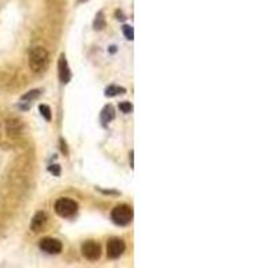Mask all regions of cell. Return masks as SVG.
I'll list each match as a JSON object with an SVG mask.
<instances>
[{
	"label": "cell",
	"mask_w": 268,
	"mask_h": 268,
	"mask_svg": "<svg viewBox=\"0 0 268 268\" xmlns=\"http://www.w3.org/2000/svg\"><path fill=\"white\" fill-rule=\"evenodd\" d=\"M30 67L34 72H43L48 66V52L46 48L43 47H34L32 50L30 51Z\"/></svg>",
	"instance_id": "6da1fadb"
},
{
	"label": "cell",
	"mask_w": 268,
	"mask_h": 268,
	"mask_svg": "<svg viewBox=\"0 0 268 268\" xmlns=\"http://www.w3.org/2000/svg\"><path fill=\"white\" fill-rule=\"evenodd\" d=\"M76 210H78V204L74 200H72V198L62 197V198H58L56 202H55V212L60 218H72L76 214Z\"/></svg>",
	"instance_id": "7a4b0ae2"
},
{
	"label": "cell",
	"mask_w": 268,
	"mask_h": 268,
	"mask_svg": "<svg viewBox=\"0 0 268 268\" xmlns=\"http://www.w3.org/2000/svg\"><path fill=\"white\" fill-rule=\"evenodd\" d=\"M112 220L116 226H126L133 220V210L128 206H118L112 210Z\"/></svg>",
	"instance_id": "3957f363"
},
{
	"label": "cell",
	"mask_w": 268,
	"mask_h": 268,
	"mask_svg": "<svg viewBox=\"0 0 268 268\" xmlns=\"http://www.w3.org/2000/svg\"><path fill=\"white\" fill-rule=\"evenodd\" d=\"M82 254L88 260L96 262L100 256V246L94 240H88L82 244Z\"/></svg>",
	"instance_id": "277c9868"
},
{
	"label": "cell",
	"mask_w": 268,
	"mask_h": 268,
	"mask_svg": "<svg viewBox=\"0 0 268 268\" xmlns=\"http://www.w3.org/2000/svg\"><path fill=\"white\" fill-rule=\"evenodd\" d=\"M125 243L121 239H112L108 242V247H106V254L110 259H118L120 256L125 252Z\"/></svg>",
	"instance_id": "5b68a950"
},
{
	"label": "cell",
	"mask_w": 268,
	"mask_h": 268,
	"mask_svg": "<svg viewBox=\"0 0 268 268\" xmlns=\"http://www.w3.org/2000/svg\"><path fill=\"white\" fill-rule=\"evenodd\" d=\"M39 247L43 252H46L48 255H58L62 252V243L56 239L52 238H46V239L40 240Z\"/></svg>",
	"instance_id": "8992f818"
},
{
	"label": "cell",
	"mask_w": 268,
	"mask_h": 268,
	"mask_svg": "<svg viewBox=\"0 0 268 268\" xmlns=\"http://www.w3.org/2000/svg\"><path fill=\"white\" fill-rule=\"evenodd\" d=\"M58 68L60 82H62V84H68L70 80H72V72H70V67H68V63H67L64 54L60 55V58H59Z\"/></svg>",
	"instance_id": "52a82bcc"
},
{
	"label": "cell",
	"mask_w": 268,
	"mask_h": 268,
	"mask_svg": "<svg viewBox=\"0 0 268 268\" xmlns=\"http://www.w3.org/2000/svg\"><path fill=\"white\" fill-rule=\"evenodd\" d=\"M47 222V216L44 212H36L35 216L31 220V224H30V228L34 232H40V230L46 226Z\"/></svg>",
	"instance_id": "ba28073f"
},
{
	"label": "cell",
	"mask_w": 268,
	"mask_h": 268,
	"mask_svg": "<svg viewBox=\"0 0 268 268\" xmlns=\"http://www.w3.org/2000/svg\"><path fill=\"white\" fill-rule=\"evenodd\" d=\"M114 117H116V110L112 105H106L100 112V121H102V124H109L110 121H113Z\"/></svg>",
	"instance_id": "9c48e42d"
},
{
	"label": "cell",
	"mask_w": 268,
	"mask_h": 268,
	"mask_svg": "<svg viewBox=\"0 0 268 268\" xmlns=\"http://www.w3.org/2000/svg\"><path fill=\"white\" fill-rule=\"evenodd\" d=\"M23 129V125L20 124V121H18V120H10L7 122V133L8 136H19Z\"/></svg>",
	"instance_id": "30bf717a"
},
{
	"label": "cell",
	"mask_w": 268,
	"mask_h": 268,
	"mask_svg": "<svg viewBox=\"0 0 268 268\" xmlns=\"http://www.w3.org/2000/svg\"><path fill=\"white\" fill-rule=\"evenodd\" d=\"M126 90L124 88H120V86H116V84H110L109 88H106L105 96H116L118 94H124Z\"/></svg>",
	"instance_id": "8fae6325"
},
{
	"label": "cell",
	"mask_w": 268,
	"mask_h": 268,
	"mask_svg": "<svg viewBox=\"0 0 268 268\" xmlns=\"http://www.w3.org/2000/svg\"><path fill=\"white\" fill-rule=\"evenodd\" d=\"M40 96V90H31L27 94L22 96L20 102H24V104H30V102H32L34 100H36L38 96Z\"/></svg>",
	"instance_id": "7c38bea8"
},
{
	"label": "cell",
	"mask_w": 268,
	"mask_h": 268,
	"mask_svg": "<svg viewBox=\"0 0 268 268\" xmlns=\"http://www.w3.org/2000/svg\"><path fill=\"white\" fill-rule=\"evenodd\" d=\"M104 27H105V18H104V14L98 12L96 20H94V28L102 30Z\"/></svg>",
	"instance_id": "4fadbf2b"
},
{
	"label": "cell",
	"mask_w": 268,
	"mask_h": 268,
	"mask_svg": "<svg viewBox=\"0 0 268 268\" xmlns=\"http://www.w3.org/2000/svg\"><path fill=\"white\" fill-rule=\"evenodd\" d=\"M39 112L43 116V118L46 121H51V109L47 105H40L39 106Z\"/></svg>",
	"instance_id": "5bb4252c"
},
{
	"label": "cell",
	"mask_w": 268,
	"mask_h": 268,
	"mask_svg": "<svg viewBox=\"0 0 268 268\" xmlns=\"http://www.w3.org/2000/svg\"><path fill=\"white\" fill-rule=\"evenodd\" d=\"M122 31H124V35H125L126 39L133 40L134 39V30L132 26H124V27H122Z\"/></svg>",
	"instance_id": "9a60e30c"
},
{
	"label": "cell",
	"mask_w": 268,
	"mask_h": 268,
	"mask_svg": "<svg viewBox=\"0 0 268 268\" xmlns=\"http://www.w3.org/2000/svg\"><path fill=\"white\" fill-rule=\"evenodd\" d=\"M118 108H120V110H121L122 113H125V114L132 113V110H133V106H132L130 102H121Z\"/></svg>",
	"instance_id": "2e32d148"
},
{
	"label": "cell",
	"mask_w": 268,
	"mask_h": 268,
	"mask_svg": "<svg viewBox=\"0 0 268 268\" xmlns=\"http://www.w3.org/2000/svg\"><path fill=\"white\" fill-rule=\"evenodd\" d=\"M48 170H50L54 176H59V174H60V166H59V165H51V166L48 168Z\"/></svg>",
	"instance_id": "e0dca14e"
},
{
	"label": "cell",
	"mask_w": 268,
	"mask_h": 268,
	"mask_svg": "<svg viewBox=\"0 0 268 268\" xmlns=\"http://www.w3.org/2000/svg\"><path fill=\"white\" fill-rule=\"evenodd\" d=\"M60 142H62V150L64 152V153H67V149H66V142H63L62 140H60Z\"/></svg>",
	"instance_id": "ac0fdd59"
},
{
	"label": "cell",
	"mask_w": 268,
	"mask_h": 268,
	"mask_svg": "<svg viewBox=\"0 0 268 268\" xmlns=\"http://www.w3.org/2000/svg\"><path fill=\"white\" fill-rule=\"evenodd\" d=\"M130 165H132V168H134L133 166V150L130 152Z\"/></svg>",
	"instance_id": "d6986e66"
},
{
	"label": "cell",
	"mask_w": 268,
	"mask_h": 268,
	"mask_svg": "<svg viewBox=\"0 0 268 268\" xmlns=\"http://www.w3.org/2000/svg\"><path fill=\"white\" fill-rule=\"evenodd\" d=\"M80 3H84V2H86V0H80Z\"/></svg>",
	"instance_id": "ffe728a7"
}]
</instances>
